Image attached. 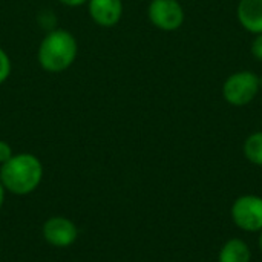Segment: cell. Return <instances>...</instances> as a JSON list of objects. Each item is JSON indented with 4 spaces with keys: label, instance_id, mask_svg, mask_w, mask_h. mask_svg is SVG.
<instances>
[{
    "label": "cell",
    "instance_id": "obj_4",
    "mask_svg": "<svg viewBox=\"0 0 262 262\" xmlns=\"http://www.w3.org/2000/svg\"><path fill=\"white\" fill-rule=\"evenodd\" d=\"M147 17L157 29L172 32L183 26L186 14L178 0H150Z\"/></svg>",
    "mask_w": 262,
    "mask_h": 262
},
{
    "label": "cell",
    "instance_id": "obj_15",
    "mask_svg": "<svg viewBox=\"0 0 262 262\" xmlns=\"http://www.w3.org/2000/svg\"><path fill=\"white\" fill-rule=\"evenodd\" d=\"M61 5L68 6V8H78V6H83V5H88L89 0H58Z\"/></svg>",
    "mask_w": 262,
    "mask_h": 262
},
{
    "label": "cell",
    "instance_id": "obj_9",
    "mask_svg": "<svg viewBox=\"0 0 262 262\" xmlns=\"http://www.w3.org/2000/svg\"><path fill=\"white\" fill-rule=\"evenodd\" d=\"M252 252L246 241L239 238L229 239L220 250L218 262H250Z\"/></svg>",
    "mask_w": 262,
    "mask_h": 262
},
{
    "label": "cell",
    "instance_id": "obj_10",
    "mask_svg": "<svg viewBox=\"0 0 262 262\" xmlns=\"http://www.w3.org/2000/svg\"><path fill=\"white\" fill-rule=\"evenodd\" d=\"M244 157L255 166L262 167V130L250 134L244 141Z\"/></svg>",
    "mask_w": 262,
    "mask_h": 262
},
{
    "label": "cell",
    "instance_id": "obj_6",
    "mask_svg": "<svg viewBox=\"0 0 262 262\" xmlns=\"http://www.w3.org/2000/svg\"><path fill=\"white\" fill-rule=\"evenodd\" d=\"M43 239L54 246V247H69L78 238V227L74 221L66 216H52L45 221L43 229Z\"/></svg>",
    "mask_w": 262,
    "mask_h": 262
},
{
    "label": "cell",
    "instance_id": "obj_1",
    "mask_svg": "<svg viewBox=\"0 0 262 262\" xmlns=\"http://www.w3.org/2000/svg\"><path fill=\"white\" fill-rule=\"evenodd\" d=\"M78 55V43L75 35L63 28L48 31L37 49V60L43 71L60 74L69 69Z\"/></svg>",
    "mask_w": 262,
    "mask_h": 262
},
{
    "label": "cell",
    "instance_id": "obj_12",
    "mask_svg": "<svg viewBox=\"0 0 262 262\" xmlns=\"http://www.w3.org/2000/svg\"><path fill=\"white\" fill-rule=\"evenodd\" d=\"M37 20H38V23L41 25V28H45V29H46V32H48V31L55 29L57 17H55V14H54L52 11H49V9L41 11V12L38 14V17H37Z\"/></svg>",
    "mask_w": 262,
    "mask_h": 262
},
{
    "label": "cell",
    "instance_id": "obj_16",
    "mask_svg": "<svg viewBox=\"0 0 262 262\" xmlns=\"http://www.w3.org/2000/svg\"><path fill=\"white\" fill-rule=\"evenodd\" d=\"M5 193H6V190H5V187H3V184L0 181V209H2V206L5 203Z\"/></svg>",
    "mask_w": 262,
    "mask_h": 262
},
{
    "label": "cell",
    "instance_id": "obj_14",
    "mask_svg": "<svg viewBox=\"0 0 262 262\" xmlns=\"http://www.w3.org/2000/svg\"><path fill=\"white\" fill-rule=\"evenodd\" d=\"M12 155H14V152H12L11 144L5 140H0V166L5 164Z\"/></svg>",
    "mask_w": 262,
    "mask_h": 262
},
{
    "label": "cell",
    "instance_id": "obj_5",
    "mask_svg": "<svg viewBox=\"0 0 262 262\" xmlns=\"http://www.w3.org/2000/svg\"><path fill=\"white\" fill-rule=\"evenodd\" d=\"M232 220L244 232L262 230V198L258 195H243L232 204Z\"/></svg>",
    "mask_w": 262,
    "mask_h": 262
},
{
    "label": "cell",
    "instance_id": "obj_13",
    "mask_svg": "<svg viewBox=\"0 0 262 262\" xmlns=\"http://www.w3.org/2000/svg\"><path fill=\"white\" fill-rule=\"evenodd\" d=\"M250 52H252V55H253L258 61H262V34L255 35V38L252 40Z\"/></svg>",
    "mask_w": 262,
    "mask_h": 262
},
{
    "label": "cell",
    "instance_id": "obj_2",
    "mask_svg": "<svg viewBox=\"0 0 262 262\" xmlns=\"http://www.w3.org/2000/svg\"><path fill=\"white\" fill-rule=\"evenodd\" d=\"M43 180V164L34 154H14L0 166V181L6 192L25 196L37 190Z\"/></svg>",
    "mask_w": 262,
    "mask_h": 262
},
{
    "label": "cell",
    "instance_id": "obj_11",
    "mask_svg": "<svg viewBox=\"0 0 262 262\" xmlns=\"http://www.w3.org/2000/svg\"><path fill=\"white\" fill-rule=\"evenodd\" d=\"M12 72V61L8 52L0 46V84H3Z\"/></svg>",
    "mask_w": 262,
    "mask_h": 262
},
{
    "label": "cell",
    "instance_id": "obj_8",
    "mask_svg": "<svg viewBox=\"0 0 262 262\" xmlns=\"http://www.w3.org/2000/svg\"><path fill=\"white\" fill-rule=\"evenodd\" d=\"M236 18L247 32L262 34V0H239Z\"/></svg>",
    "mask_w": 262,
    "mask_h": 262
},
{
    "label": "cell",
    "instance_id": "obj_17",
    "mask_svg": "<svg viewBox=\"0 0 262 262\" xmlns=\"http://www.w3.org/2000/svg\"><path fill=\"white\" fill-rule=\"evenodd\" d=\"M258 246H259V250L262 252V230L259 232V238H258Z\"/></svg>",
    "mask_w": 262,
    "mask_h": 262
},
{
    "label": "cell",
    "instance_id": "obj_18",
    "mask_svg": "<svg viewBox=\"0 0 262 262\" xmlns=\"http://www.w3.org/2000/svg\"><path fill=\"white\" fill-rule=\"evenodd\" d=\"M259 86H261V89H262V75L259 77Z\"/></svg>",
    "mask_w": 262,
    "mask_h": 262
},
{
    "label": "cell",
    "instance_id": "obj_7",
    "mask_svg": "<svg viewBox=\"0 0 262 262\" xmlns=\"http://www.w3.org/2000/svg\"><path fill=\"white\" fill-rule=\"evenodd\" d=\"M123 0H89L88 11L100 28H114L123 17Z\"/></svg>",
    "mask_w": 262,
    "mask_h": 262
},
{
    "label": "cell",
    "instance_id": "obj_3",
    "mask_svg": "<svg viewBox=\"0 0 262 262\" xmlns=\"http://www.w3.org/2000/svg\"><path fill=\"white\" fill-rule=\"evenodd\" d=\"M259 75L253 71H236L223 84V98L236 107L250 104L259 92Z\"/></svg>",
    "mask_w": 262,
    "mask_h": 262
}]
</instances>
